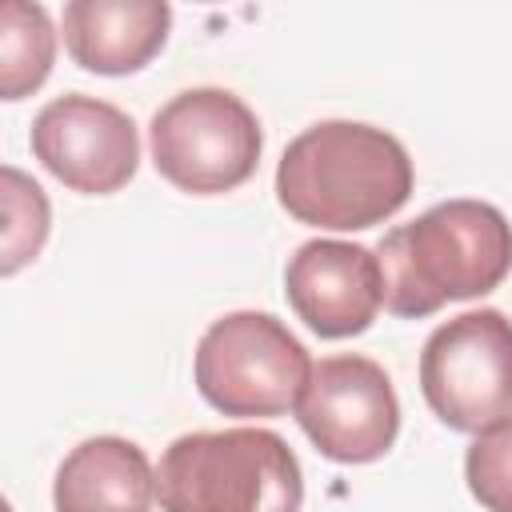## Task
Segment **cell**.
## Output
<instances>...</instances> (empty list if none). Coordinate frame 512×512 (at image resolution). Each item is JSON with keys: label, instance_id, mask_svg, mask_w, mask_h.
<instances>
[{"label": "cell", "instance_id": "obj_13", "mask_svg": "<svg viewBox=\"0 0 512 512\" xmlns=\"http://www.w3.org/2000/svg\"><path fill=\"white\" fill-rule=\"evenodd\" d=\"M48 240V196L20 168L4 164V260L0 272L16 276L28 260L40 256Z\"/></svg>", "mask_w": 512, "mask_h": 512}, {"label": "cell", "instance_id": "obj_2", "mask_svg": "<svg viewBox=\"0 0 512 512\" xmlns=\"http://www.w3.org/2000/svg\"><path fill=\"white\" fill-rule=\"evenodd\" d=\"M376 256L384 272V308L400 320H420L444 304L500 288L512 272V224L496 204L460 196L392 228Z\"/></svg>", "mask_w": 512, "mask_h": 512}, {"label": "cell", "instance_id": "obj_9", "mask_svg": "<svg viewBox=\"0 0 512 512\" xmlns=\"http://www.w3.org/2000/svg\"><path fill=\"white\" fill-rule=\"evenodd\" d=\"M284 296L320 340L360 336L384 308L380 256L348 240H308L288 256Z\"/></svg>", "mask_w": 512, "mask_h": 512}, {"label": "cell", "instance_id": "obj_8", "mask_svg": "<svg viewBox=\"0 0 512 512\" xmlns=\"http://www.w3.org/2000/svg\"><path fill=\"white\" fill-rule=\"evenodd\" d=\"M32 156L72 192L112 196L140 164V136L128 112L108 100L68 92L32 120Z\"/></svg>", "mask_w": 512, "mask_h": 512}, {"label": "cell", "instance_id": "obj_4", "mask_svg": "<svg viewBox=\"0 0 512 512\" xmlns=\"http://www.w3.org/2000/svg\"><path fill=\"white\" fill-rule=\"evenodd\" d=\"M196 388L200 396L240 420L284 416L296 408L312 360L308 348L272 312H228L212 320L196 344Z\"/></svg>", "mask_w": 512, "mask_h": 512}, {"label": "cell", "instance_id": "obj_7", "mask_svg": "<svg viewBox=\"0 0 512 512\" xmlns=\"http://www.w3.org/2000/svg\"><path fill=\"white\" fill-rule=\"evenodd\" d=\"M296 420L320 456L336 464L380 460L400 432V400L368 356H324L296 400Z\"/></svg>", "mask_w": 512, "mask_h": 512}, {"label": "cell", "instance_id": "obj_3", "mask_svg": "<svg viewBox=\"0 0 512 512\" xmlns=\"http://www.w3.org/2000/svg\"><path fill=\"white\" fill-rule=\"evenodd\" d=\"M156 500L164 512H300L304 476L268 428L188 432L160 456Z\"/></svg>", "mask_w": 512, "mask_h": 512}, {"label": "cell", "instance_id": "obj_10", "mask_svg": "<svg viewBox=\"0 0 512 512\" xmlns=\"http://www.w3.org/2000/svg\"><path fill=\"white\" fill-rule=\"evenodd\" d=\"M164 0H72L64 4V48L96 76L140 72L168 40Z\"/></svg>", "mask_w": 512, "mask_h": 512}, {"label": "cell", "instance_id": "obj_11", "mask_svg": "<svg viewBox=\"0 0 512 512\" xmlns=\"http://www.w3.org/2000/svg\"><path fill=\"white\" fill-rule=\"evenodd\" d=\"M156 472L140 444L124 436H92L76 444L52 484L56 512H148Z\"/></svg>", "mask_w": 512, "mask_h": 512}, {"label": "cell", "instance_id": "obj_6", "mask_svg": "<svg viewBox=\"0 0 512 512\" xmlns=\"http://www.w3.org/2000/svg\"><path fill=\"white\" fill-rule=\"evenodd\" d=\"M420 392L452 432H488L512 420V320L476 308L444 320L420 352Z\"/></svg>", "mask_w": 512, "mask_h": 512}, {"label": "cell", "instance_id": "obj_14", "mask_svg": "<svg viewBox=\"0 0 512 512\" xmlns=\"http://www.w3.org/2000/svg\"><path fill=\"white\" fill-rule=\"evenodd\" d=\"M464 480L488 512H512V420L480 432L468 444Z\"/></svg>", "mask_w": 512, "mask_h": 512}, {"label": "cell", "instance_id": "obj_5", "mask_svg": "<svg viewBox=\"0 0 512 512\" xmlns=\"http://www.w3.org/2000/svg\"><path fill=\"white\" fill-rule=\"evenodd\" d=\"M156 172L192 196L232 192L260 164V120L228 88H188L172 96L148 128Z\"/></svg>", "mask_w": 512, "mask_h": 512}, {"label": "cell", "instance_id": "obj_12", "mask_svg": "<svg viewBox=\"0 0 512 512\" xmlns=\"http://www.w3.org/2000/svg\"><path fill=\"white\" fill-rule=\"evenodd\" d=\"M56 60V28L40 4L4 0L0 4V92L4 100H24L36 92Z\"/></svg>", "mask_w": 512, "mask_h": 512}, {"label": "cell", "instance_id": "obj_1", "mask_svg": "<svg viewBox=\"0 0 512 512\" xmlns=\"http://www.w3.org/2000/svg\"><path fill=\"white\" fill-rule=\"evenodd\" d=\"M416 172L404 144L372 124L320 120L304 128L276 164L280 208L328 232H360L396 216L412 196Z\"/></svg>", "mask_w": 512, "mask_h": 512}]
</instances>
